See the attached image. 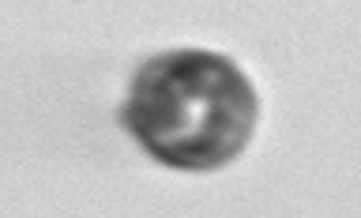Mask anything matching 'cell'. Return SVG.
I'll return each instance as SVG.
<instances>
[{
    "mask_svg": "<svg viewBox=\"0 0 361 218\" xmlns=\"http://www.w3.org/2000/svg\"><path fill=\"white\" fill-rule=\"evenodd\" d=\"M256 95L230 56L169 49L140 64L124 98V128L173 169H219L245 151Z\"/></svg>",
    "mask_w": 361,
    "mask_h": 218,
    "instance_id": "cell-1",
    "label": "cell"
}]
</instances>
